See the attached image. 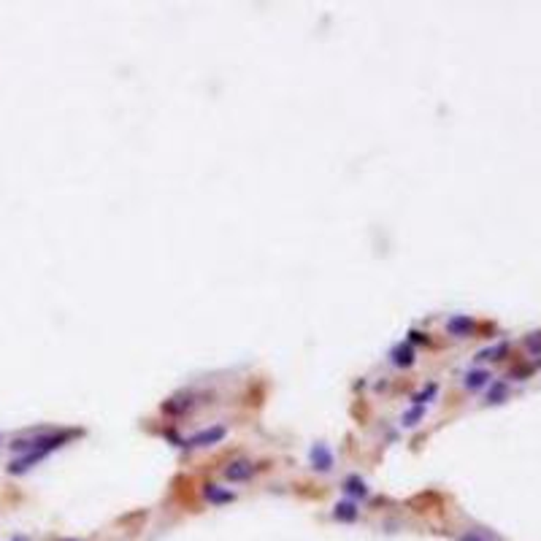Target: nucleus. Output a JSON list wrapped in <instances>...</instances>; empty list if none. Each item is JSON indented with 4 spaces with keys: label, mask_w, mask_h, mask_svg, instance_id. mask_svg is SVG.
Here are the masks:
<instances>
[{
    "label": "nucleus",
    "mask_w": 541,
    "mask_h": 541,
    "mask_svg": "<svg viewBox=\"0 0 541 541\" xmlns=\"http://www.w3.org/2000/svg\"><path fill=\"white\" fill-rule=\"evenodd\" d=\"M73 436H79V431H60V433H38V436L33 438H20V441H14L11 444V449L14 452H20V458L11 460V466H8V474H24V471H30L38 460H43L49 452H55V449H60L63 444H68Z\"/></svg>",
    "instance_id": "f257e3e1"
},
{
    "label": "nucleus",
    "mask_w": 541,
    "mask_h": 541,
    "mask_svg": "<svg viewBox=\"0 0 541 541\" xmlns=\"http://www.w3.org/2000/svg\"><path fill=\"white\" fill-rule=\"evenodd\" d=\"M225 436H228V428H225V425H211L206 431H198L195 436H189L187 441H185V447H187V449H203V447L219 444Z\"/></svg>",
    "instance_id": "f03ea898"
},
{
    "label": "nucleus",
    "mask_w": 541,
    "mask_h": 541,
    "mask_svg": "<svg viewBox=\"0 0 541 541\" xmlns=\"http://www.w3.org/2000/svg\"><path fill=\"white\" fill-rule=\"evenodd\" d=\"M309 460H312L314 471H322V474L333 471V452H331L328 444H314L312 452H309Z\"/></svg>",
    "instance_id": "7ed1b4c3"
},
{
    "label": "nucleus",
    "mask_w": 541,
    "mask_h": 541,
    "mask_svg": "<svg viewBox=\"0 0 541 541\" xmlns=\"http://www.w3.org/2000/svg\"><path fill=\"white\" fill-rule=\"evenodd\" d=\"M447 331L455 338H466V336L474 333V319L466 317V314H455L452 319H447Z\"/></svg>",
    "instance_id": "20e7f679"
},
{
    "label": "nucleus",
    "mask_w": 541,
    "mask_h": 541,
    "mask_svg": "<svg viewBox=\"0 0 541 541\" xmlns=\"http://www.w3.org/2000/svg\"><path fill=\"white\" fill-rule=\"evenodd\" d=\"M252 474H254V466L250 460H233L225 468V479H230V482H247V479H252Z\"/></svg>",
    "instance_id": "39448f33"
},
{
    "label": "nucleus",
    "mask_w": 541,
    "mask_h": 541,
    "mask_svg": "<svg viewBox=\"0 0 541 541\" xmlns=\"http://www.w3.org/2000/svg\"><path fill=\"white\" fill-rule=\"evenodd\" d=\"M490 379H493V374H490L487 368H474V371H468V374H466L463 384H466V390L477 393V390H484V387L490 384Z\"/></svg>",
    "instance_id": "423d86ee"
},
{
    "label": "nucleus",
    "mask_w": 541,
    "mask_h": 541,
    "mask_svg": "<svg viewBox=\"0 0 541 541\" xmlns=\"http://www.w3.org/2000/svg\"><path fill=\"white\" fill-rule=\"evenodd\" d=\"M360 517V509L354 500H338L333 506V520L338 522H354Z\"/></svg>",
    "instance_id": "0eeeda50"
},
{
    "label": "nucleus",
    "mask_w": 541,
    "mask_h": 541,
    "mask_svg": "<svg viewBox=\"0 0 541 541\" xmlns=\"http://www.w3.org/2000/svg\"><path fill=\"white\" fill-rule=\"evenodd\" d=\"M203 496H206L208 503H230V500L236 498V493H230V490H225V487H219V484H206L203 487Z\"/></svg>",
    "instance_id": "6e6552de"
},
{
    "label": "nucleus",
    "mask_w": 541,
    "mask_h": 541,
    "mask_svg": "<svg viewBox=\"0 0 541 541\" xmlns=\"http://www.w3.org/2000/svg\"><path fill=\"white\" fill-rule=\"evenodd\" d=\"M163 409H166L168 414H185V412H189V409H192V393H187V396L171 398L168 403H163Z\"/></svg>",
    "instance_id": "1a4fd4ad"
},
{
    "label": "nucleus",
    "mask_w": 541,
    "mask_h": 541,
    "mask_svg": "<svg viewBox=\"0 0 541 541\" xmlns=\"http://www.w3.org/2000/svg\"><path fill=\"white\" fill-rule=\"evenodd\" d=\"M344 493L349 498H366L368 496V487H366V482L360 477H347L344 479Z\"/></svg>",
    "instance_id": "9d476101"
},
{
    "label": "nucleus",
    "mask_w": 541,
    "mask_h": 541,
    "mask_svg": "<svg viewBox=\"0 0 541 541\" xmlns=\"http://www.w3.org/2000/svg\"><path fill=\"white\" fill-rule=\"evenodd\" d=\"M414 363V349L412 344H401L393 349V366H412Z\"/></svg>",
    "instance_id": "9b49d317"
},
{
    "label": "nucleus",
    "mask_w": 541,
    "mask_h": 541,
    "mask_svg": "<svg viewBox=\"0 0 541 541\" xmlns=\"http://www.w3.org/2000/svg\"><path fill=\"white\" fill-rule=\"evenodd\" d=\"M506 396H509V384L506 382H493L490 393H487V403H503Z\"/></svg>",
    "instance_id": "f8f14e48"
},
{
    "label": "nucleus",
    "mask_w": 541,
    "mask_h": 541,
    "mask_svg": "<svg viewBox=\"0 0 541 541\" xmlns=\"http://www.w3.org/2000/svg\"><path fill=\"white\" fill-rule=\"evenodd\" d=\"M509 352V344H496V347H487L477 354V363H484V360H500L503 354Z\"/></svg>",
    "instance_id": "ddd939ff"
},
{
    "label": "nucleus",
    "mask_w": 541,
    "mask_h": 541,
    "mask_svg": "<svg viewBox=\"0 0 541 541\" xmlns=\"http://www.w3.org/2000/svg\"><path fill=\"white\" fill-rule=\"evenodd\" d=\"M422 417H425V406H412V409L403 414V419H401V422H403V428H414Z\"/></svg>",
    "instance_id": "4468645a"
},
{
    "label": "nucleus",
    "mask_w": 541,
    "mask_h": 541,
    "mask_svg": "<svg viewBox=\"0 0 541 541\" xmlns=\"http://www.w3.org/2000/svg\"><path fill=\"white\" fill-rule=\"evenodd\" d=\"M436 393H438V384L436 382H431L425 390H419V393L414 396V406H425L431 398H436Z\"/></svg>",
    "instance_id": "2eb2a0df"
},
{
    "label": "nucleus",
    "mask_w": 541,
    "mask_h": 541,
    "mask_svg": "<svg viewBox=\"0 0 541 541\" xmlns=\"http://www.w3.org/2000/svg\"><path fill=\"white\" fill-rule=\"evenodd\" d=\"M528 347H531L533 352L539 354V352H541V333H533V336H531V338H528Z\"/></svg>",
    "instance_id": "dca6fc26"
},
{
    "label": "nucleus",
    "mask_w": 541,
    "mask_h": 541,
    "mask_svg": "<svg viewBox=\"0 0 541 541\" xmlns=\"http://www.w3.org/2000/svg\"><path fill=\"white\" fill-rule=\"evenodd\" d=\"M460 541H487L482 533H477V531H471V533H466V536H460Z\"/></svg>",
    "instance_id": "f3484780"
},
{
    "label": "nucleus",
    "mask_w": 541,
    "mask_h": 541,
    "mask_svg": "<svg viewBox=\"0 0 541 541\" xmlns=\"http://www.w3.org/2000/svg\"><path fill=\"white\" fill-rule=\"evenodd\" d=\"M412 341H414V344H419V341H425V336L417 333V331H412Z\"/></svg>",
    "instance_id": "a211bd4d"
},
{
    "label": "nucleus",
    "mask_w": 541,
    "mask_h": 541,
    "mask_svg": "<svg viewBox=\"0 0 541 541\" xmlns=\"http://www.w3.org/2000/svg\"><path fill=\"white\" fill-rule=\"evenodd\" d=\"M14 541H27V539H24V536H17V539H14Z\"/></svg>",
    "instance_id": "6ab92c4d"
},
{
    "label": "nucleus",
    "mask_w": 541,
    "mask_h": 541,
    "mask_svg": "<svg viewBox=\"0 0 541 541\" xmlns=\"http://www.w3.org/2000/svg\"><path fill=\"white\" fill-rule=\"evenodd\" d=\"M60 541H79V539H60Z\"/></svg>",
    "instance_id": "aec40b11"
}]
</instances>
